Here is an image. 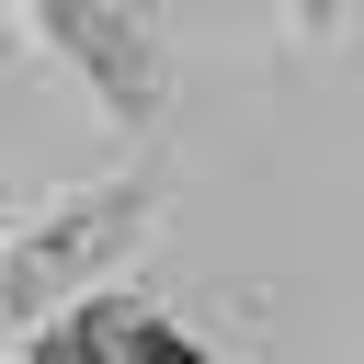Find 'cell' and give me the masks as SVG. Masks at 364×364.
Segmentation results:
<instances>
[{"label": "cell", "mask_w": 364, "mask_h": 364, "mask_svg": "<svg viewBox=\"0 0 364 364\" xmlns=\"http://www.w3.org/2000/svg\"><path fill=\"white\" fill-rule=\"evenodd\" d=\"M148 216H159L148 182H91V193H57L34 228H11L0 239V341H34L68 307L114 296V273L148 239Z\"/></svg>", "instance_id": "cell-1"}, {"label": "cell", "mask_w": 364, "mask_h": 364, "mask_svg": "<svg viewBox=\"0 0 364 364\" xmlns=\"http://www.w3.org/2000/svg\"><path fill=\"white\" fill-rule=\"evenodd\" d=\"M11 11H23L34 46L91 91V114L159 125V102H171V46H159L148 0H11Z\"/></svg>", "instance_id": "cell-2"}, {"label": "cell", "mask_w": 364, "mask_h": 364, "mask_svg": "<svg viewBox=\"0 0 364 364\" xmlns=\"http://www.w3.org/2000/svg\"><path fill=\"white\" fill-rule=\"evenodd\" d=\"M34 364H205L182 330H159L136 296H91L57 330H34Z\"/></svg>", "instance_id": "cell-3"}, {"label": "cell", "mask_w": 364, "mask_h": 364, "mask_svg": "<svg viewBox=\"0 0 364 364\" xmlns=\"http://www.w3.org/2000/svg\"><path fill=\"white\" fill-rule=\"evenodd\" d=\"M296 11H307V23H330V11H341V0H296Z\"/></svg>", "instance_id": "cell-4"}]
</instances>
